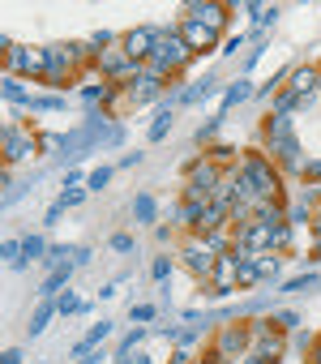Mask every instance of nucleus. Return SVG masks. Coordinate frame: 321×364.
<instances>
[{
    "label": "nucleus",
    "instance_id": "423d86ee",
    "mask_svg": "<svg viewBox=\"0 0 321 364\" xmlns=\"http://www.w3.org/2000/svg\"><path fill=\"white\" fill-rule=\"evenodd\" d=\"M158 39H163V31L158 26H133L129 35H120V43H124V52L137 60V65H146L154 52H158Z\"/></svg>",
    "mask_w": 321,
    "mask_h": 364
},
{
    "label": "nucleus",
    "instance_id": "473e14b6",
    "mask_svg": "<svg viewBox=\"0 0 321 364\" xmlns=\"http://www.w3.org/2000/svg\"><path fill=\"white\" fill-rule=\"evenodd\" d=\"M133 245H137V240H133L129 232H116V236H111V249H116V253H133Z\"/></svg>",
    "mask_w": 321,
    "mask_h": 364
},
{
    "label": "nucleus",
    "instance_id": "de8ad7c7",
    "mask_svg": "<svg viewBox=\"0 0 321 364\" xmlns=\"http://www.w3.org/2000/svg\"><path fill=\"white\" fill-rule=\"evenodd\" d=\"M197 364H206V360H197Z\"/></svg>",
    "mask_w": 321,
    "mask_h": 364
},
{
    "label": "nucleus",
    "instance_id": "412c9836",
    "mask_svg": "<svg viewBox=\"0 0 321 364\" xmlns=\"http://www.w3.org/2000/svg\"><path fill=\"white\" fill-rule=\"evenodd\" d=\"M295 107H304V99H295L291 90H283V95H274V103H270V116H291Z\"/></svg>",
    "mask_w": 321,
    "mask_h": 364
},
{
    "label": "nucleus",
    "instance_id": "5701e85b",
    "mask_svg": "<svg viewBox=\"0 0 321 364\" xmlns=\"http://www.w3.org/2000/svg\"><path fill=\"white\" fill-rule=\"evenodd\" d=\"M56 309H60V313L69 317V313H86L90 304H86V300H82L77 291H60V300H56Z\"/></svg>",
    "mask_w": 321,
    "mask_h": 364
},
{
    "label": "nucleus",
    "instance_id": "a211bd4d",
    "mask_svg": "<svg viewBox=\"0 0 321 364\" xmlns=\"http://www.w3.org/2000/svg\"><path fill=\"white\" fill-rule=\"evenodd\" d=\"M39 257H48V240H43V236H26V240H22V266H18V270L35 266Z\"/></svg>",
    "mask_w": 321,
    "mask_h": 364
},
{
    "label": "nucleus",
    "instance_id": "f03ea898",
    "mask_svg": "<svg viewBox=\"0 0 321 364\" xmlns=\"http://www.w3.org/2000/svg\"><path fill=\"white\" fill-rule=\"evenodd\" d=\"M189 60H193V48L180 39V31H176V26H168V31H163V39H158V52L146 60V69H150L154 77H163V82H168V77H172V73H180Z\"/></svg>",
    "mask_w": 321,
    "mask_h": 364
},
{
    "label": "nucleus",
    "instance_id": "1a4fd4ad",
    "mask_svg": "<svg viewBox=\"0 0 321 364\" xmlns=\"http://www.w3.org/2000/svg\"><path fill=\"white\" fill-rule=\"evenodd\" d=\"M249 347H253V330H249L244 321L223 326V330H219V338H214V351H219L223 360H236V355H244Z\"/></svg>",
    "mask_w": 321,
    "mask_h": 364
},
{
    "label": "nucleus",
    "instance_id": "39448f33",
    "mask_svg": "<svg viewBox=\"0 0 321 364\" xmlns=\"http://www.w3.org/2000/svg\"><path fill=\"white\" fill-rule=\"evenodd\" d=\"M39 146L43 141H35V133L31 129H22V124H5V167H18V163H31L35 154H39Z\"/></svg>",
    "mask_w": 321,
    "mask_h": 364
},
{
    "label": "nucleus",
    "instance_id": "72a5a7b5",
    "mask_svg": "<svg viewBox=\"0 0 321 364\" xmlns=\"http://www.w3.org/2000/svg\"><path fill=\"white\" fill-rule=\"evenodd\" d=\"M249 35H253V31H249ZM249 35H232V39H223V48H219V52H223V56H232V52H240Z\"/></svg>",
    "mask_w": 321,
    "mask_h": 364
},
{
    "label": "nucleus",
    "instance_id": "f257e3e1",
    "mask_svg": "<svg viewBox=\"0 0 321 364\" xmlns=\"http://www.w3.org/2000/svg\"><path fill=\"white\" fill-rule=\"evenodd\" d=\"M249 185L257 189V198L261 202H283V185H278V171H274V159L270 154H261V150H249L244 159H240V167H236Z\"/></svg>",
    "mask_w": 321,
    "mask_h": 364
},
{
    "label": "nucleus",
    "instance_id": "f8f14e48",
    "mask_svg": "<svg viewBox=\"0 0 321 364\" xmlns=\"http://www.w3.org/2000/svg\"><path fill=\"white\" fill-rule=\"evenodd\" d=\"M124 95H129L133 103H154V99H163V77H154L150 69H141V77H133V82L124 86Z\"/></svg>",
    "mask_w": 321,
    "mask_h": 364
},
{
    "label": "nucleus",
    "instance_id": "4c0bfd02",
    "mask_svg": "<svg viewBox=\"0 0 321 364\" xmlns=\"http://www.w3.org/2000/svg\"><path fill=\"white\" fill-rule=\"evenodd\" d=\"M86 262H90V249H73V262H69V266L77 270V266H86Z\"/></svg>",
    "mask_w": 321,
    "mask_h": 364
},
{
    "label": "nucleus",
    "instance_id": "cd10ccee",
    "mask_svg": "<svg viewBox=\"0 0 321 364\" xmlns=\"http://www.w3.org/2000/svg\"><path fill=\"white\" fill-rule=\"evenodd\" d=\"M253 283H261L257 262H240V279H236V287H253Z\"/></svg>",
    "mask_w": 321,
    "mask_h": 364
},
{
    "label": "nucleus",
    "instance_id": "c756f323",
    "mask_svg": "<svg viewBox=\"0 0 321 364\" xmlns=\"http://www.w3.org/2000/svg\"><path fill=\"white\" fill-rule=\"evenodd\" d=\"M65 107V99L60 95H43V99H35V107L31 112H60Z\"/></svg>",
    "mask_w": 321,
    "mask_h": 364
},
{
    "label": "nucleus",
    "instance_id": "4be33fe9",
    "mask_svg": "<svg viewBox=\"0 0 321 364\" xmlns=\"http://www.w3.org/2000/svg\"><path fill=\"white\" fill-rule=\"evenodd\" d=\"M168 133H172V107H163V112L150 120V141H163Z\"/></svg>",
    "mask_w": 321,
    "mask_h": 364
},
{
    "label": "nucleus",
    "instance_id": "c03bdc74",
    "mask_svg": "<svg viewBox=\"0 0 321 364\" xmlns=\"http://www.w3.org/2000/svg\"><path fill=\"white\" fill-rule=\"evenodd\" d=\"M240 364H270V360H266V355H257V351H253V355H244V360H240Z\"/></svg>",
    "mask_w": 321,
    "mask_h": 364
},
{
    "label": "nucleus",
    "instance_id": "0eeeda50",
    "mask_svg": "<svg viewBox=\"0 0 321 364\" xmlns=\"http://www.w3.org/2000/svg\"><path fill=\"white\" fill-rule=\"evenodd\" d=\"M249 330H253V351L266 355L270 364H278L283 360V347H287V338L278 334V326L274 321H249Z\"/></svg>",
    "mask_w": 321,
    "mask_h": 364
},
{
    "label": "nucleus",
    "instance_id": "b1692460",
    "mask_svg": "<svg viewBox=\"0 0 321 364\" xmlns=\"http://www.w3.org/2000/svg\"><path fill=\"white\" fill-rule=\"evenodd\" d=\"M278 266H283V257H278V253H261V257H257V274H261V279H274V274H278Z\"/></svg>",
    "mask_w": 321,
    "mask_h": 364
},
{
    "label": "nucleus",
    "instance_id": "bb28decb",
    "mask_svg": "<svg viewBox=\"0 0 321 364\" xmlns=\"http://www.w3.org/2000/svg\"><path fill=\"white\" fill-rule=\"evenodd\" d=\"M107 180H111V167H94V171L86 176V189L99 193V189H107Z\"/></svg>",
    "mask_w": 321,
    "mask_h": 364
},
{
    "label": "nucleus",
    "instance_id": "a878e982",
    "mask_svg": "<svg viewBox=\"0 0 321 364\" xmlns=\"http://www.w3.org/2000/svg\"><path fill=\"white\" fill-rule=\"evenodd\" d=\"M141 338H146V330H141V326H137V330H129V334H124V343L116 347V360H129V351H133Z\"/></svg>",
    "mask_w": 321,
    "mask_h": 364
},
{
    "label": "nucleus",
    "instance_id": "aec40b11",
    "mask_svg": "<svg viewBox=\"0 0 321 364\" xmlns=\"http://www.w3.org/2000/svg\"><path fill=\"white\" fill-rule=\"evenodd\" d=\"M133 219H137V223H154V219H158V202H154L150 193H137V198H133Z\"/></svg>",
    "mask_w": 321,
    "mask_h": 364
},
{
    "label": "nucleus",
    "instance_id": "49530a36",
    "mask_svg": "<svg viewBox=\"0 0 321 364\" xmlns=\"http://www.w3.org/2000/svg\"><path fill=\"white\" fill-rule=\"evenodd\" d=\"M312 257H317V262H321V240H317V249H312Z\"/></svg>",
    "mask_w": 321,
    "mask_h": 364
},
{
    "label": "nucleus",
    "instance_id": "9b49d317",
    "mask_svg": "<svg viewBox=\"0 0 321 364\" xmlns=\"http://www.w3.org/2000/svg\"><path fill=\"white\" fill-rule=\"evenodd\" d=\"M317 82H321V65H300V69L287 73V90H291L295 99H304V103L317 95Z\"/></svg>",
    "mask_w": 321,
    "mask_h": 364
},
{
    "label": "nucleus",
    "instance_id": "9d476101",
    "mask_svg": "<svg viewBox=\"0 0 321 364\" xmlns=\"http://www.w3.org/2000/svg\"><path fill=\"white\" fill-rule=\"evenodd\" d=\"M176 31H180V39L193 48V56L223 48V43H219V35H214V31H206V26H202V22H193V18H180V22H176Z\"/></svg>",
    "mask_w": 321,
    "mask_h": 364
},
{
    "label": "nucleus",
    "instance_id": "37998d69",
    "mask_svg": "<svg viewBox=\"0 0 321 364\" xmlns=\"http://www.w3.org/2000/svg\"><path fill=\"white\" fill-rule=\"evenodd\" d=\"M308 364H321V343H312V351H308Z\"/></svg>",
    "mask_w": 321,
    "mask_h": 364
},
{
    "label": "nucleus",
    "instance_id": "79ce46f5",
    "mask_svg": "<svg viewBox=\"0 0 321 364\" xmlns=\"http://www.w3.org/2000/svg\"><path fill=\"white\" fill-rule=\"evenodd\" d=\"M77 364H103V351H94V355H82Z\"/></svg>",
    "mask_w": 321,
    "mask_h": 364
},
{
    "label": "nucleus",
    "instance_id": "f704fd0d",
    "mask_svg": "<svg viewBox=\"0 0 321 364\" xmlns=\"http://www.w3.org/2000/svg\"><path fill=\"white\" fill-rule=\"evenodd\" d=\"M312 283H317L312 274H300V279H291V283H287V291H304V287H312Z\"/></svg>",
    "mask_w": 321,
    "mask_h": 364
},
{
    "label": "nucleus",
    "instance_id": "c85d7f7f",
    "mask_svg": "<svg viewBox=\"0 0 321 364\" xmlns=\"http://www.w3.org/2000/svg\"><path fill=\"white\" fill-rule=\"evenodd\" d=\"M270 321H274L278 330H300V313H291V309H283V313H274Z\"/></svg>",
    "mask_w": 321,
    "mask_h": 364
},
{
    "label": "nucleus",
    "instance_id": "c9c22d12",
    "mask_svg": "<svg viewBox=\"0 0 321 364\" xmlns=\"http://www.w3.org/2000/svg\"><path fill=\"white\" fill-rule=\"evenodd\" d=\"M154 313H158V309H154V304H137V309H133V321H150V317H154Z\"/></svg>",
    "mask_w": 321,
    "mask_h": 364
},
{
    "label": "nucleus",
    "instance_id": "4468645a",
    "mask_svg": "<svg viewBox=\"0 0 321 364\" xmlns=\"http://www.w3.org/2000/svg\"><path fill=\"white\" fill-rule=\"evenodd\" d=\"M107 334H111V321H94V326L86 330V338L73 347V355H77V360H82V355H94V351H99V343H103Z\"/></svg>",
    "mask_w": 321,
    "mask_h": 364
},
{
    "label": "nucleus",
    "instance_id": "ea45409f",
    "mask_svg": "<svg viewBox=\"0 0 321 364\" xmlns=\"http://www.w3.org/2000/svg\"><path fill=\"white\" fill-rule=\"evenodd\" d=\"M60 215H65V206H60V202H52V210H48V228H52V223H56Z\"/></svg>",
    "mask_w": 321,
    "mask_h": 364
},
{
    "label": "nucleus",
    "instance_id": "2eb2a0df",
    "mask_svg": "<svg viewBox=\"0 0 321 364\" xmlns=\"http://www.w3.org/2000/svg\"><path fill=\"white\" fill-rule=\"evenodd\" d=\"M202 159H206V163H214L219 171H232V163H236L240 154H236V146H227V141H210Z\"/></svg>",
    "mask_w": 321,
    "mask_h": 364
},
{
    "label": "nucleus",
    "instance_id": "58836bf2",
    "mask_svg": "<svg viewBox=\"0 0 321 364\" xmlns=\"http://www.w3.org/2000/svg\"><path fill=\"white\" fill-rule=\"evenodd\" d=\"M304 180H321V159L317 163H304Z\"/></svg>",
    "mask_w": 321,
    "mask_h": 364
},
{
    "label": "nucleus",
    "instance_id": "20e7f679",
    "mask_svg": "<svg viewBox=\"0 0 321 364\" xmlns=\"http://www.w3.org/2000/svg\"><path fill=\"white\" fill-rule=\"evenodd\" d=\"M180 262H185V270L193 274V279H214V266H219V253L202 240V236H189L185 245H180Z\"/></svg>",
    "mask_w": 321,
    "mask_h": 364
},
{
    "label": "nucleus",
    "instance_id": "f3484780",
    "mask_svg": "<svg viewBox=\"0 0 321 364\" xmlns=\"http://www.w3.org/2000/svg\"><path fill=\"white\" fill-rule=\"evenodd\" d=\"M56 313H60V309H56V300H43V304H39V309L31 313V326H26V338H39V334L48 330V321H52Z\"/></svg>",
    "mask_w": 321,
    "mask_h": 364
},
{
    "label": "nucleus",
    "instance_id": "393cba45",
    "mask_svg": "<svg viewBox=\"0 0 321 364\" xmlns=\"http://www.w3.org/2000/svg\"><path fill=\"white\" fill-rule=\"evenodd\" d=\"M150 279H154V283H168V279H172V257H154V262H150Z\"/></svg>",
    "mask_w": 321,
    "mask_h": 364
},
{
    "label": "nucleus",
    "instance_id": "6e6552de",
    "mask_svg": "<svg viewBox=\"0 0 321 364\" xmlns=\"http://www.w3.org/2000/svg\"><path fill=\"white\" fill-rule=\"evenodd\" d=\"M180 18H193V22H202L206 31L223 35V26L232 22V9H227V5H214V0H193V5H185Z\"/></svg>",
    "mask_w": 321,
    "mask_h": 364
},
{
    "label": "nucleus",
    "instance_id": "7ed1b4c3",
    "mask_svg": "<svg viewBox=\"0 0 321 364\" xmlns=\"http://www.w3.org/2000/svg\"><path fill=\"white\" fill-rule=\"evenodd\" d=\"M5 77H48V48L5 39Z\"/></svg>",
    "mask_w": 321,
    "mask_h": 364
},
{
    "label": "nucleus",
    "instance_id": "7c9ffc66",
    "mask_svg": "<svg viewBox=\"0 0 321 364\" xmlns=\"http://www.w3.org/2000/svg\"><path fill=\"white\" fill-rule=\"evenodd\" d=\"M86 193H90V189H65V193H60L56 202H60V206L69 210V206H82V202H86Z\"/></svg>",
    "mask_w": 321,
    "mask_h": 364
},
{
    "label": "nucleus",
    "instance_id": "dca6fc26",
    "mask_svg": "<svg viewBox=\"0 0 321 364\" xmlns=\"http://www.w3.org/2000/svg\"><path fill=\"white\" fill-rule=\"evenodd\" d=\"M244 99H253V82H249V77H240V82H232V86L223 90V107H219V112L227 116V112H232V107H240Z\"/></svg>",
    "mask_w": 321,
    "mask_h": 364
},
{
    "label": "nucleus",
    "instance_id": "a19ab883",
    "mask_svg": "<svg viewBox=\"0 0 321 364\" xmlns=\"http://www.w3.org/2000/svg\"><path fill=\"white\" fill-rule=\"evenodd\" d=\"M5 364H22V347H9L5 351Z\"/></svg>",
    "mask_w": 321,
    "mask_h": 364
},
{
    "label": "nucleus",
    "instance_id": "2f4dec72",
    "mask_svg": "<svg viewBox=\"0 0 321 364\" xmlns=\"http://www.w3.org/2000/svg\"><path fill=\"white\" fill-rule=\"evenodd\" d=\"M312 219V206L300 202V206H287V223H308Z\"/></svg>",
    "mask_w": 321,
    "mask_h": 364
},
{
    "label": "nucleus",
    "instance_id": "a18cd8bd",
    "mask_svg": "<svg viewBox=\"0 0 321 364\" xmlns=\"http://www.w3.org/2000/svg\"><path fill=\"white\" fill-rule=\"evenodd\" d=\"M120 364H150V355H141V351H137V355H129V360H120Z\"/></svg>",
    "mask_w": 321,
    "mask_h": 364
},
{
    "label": "nucleus",
    "instance_id": "6ab92c4d",
    "mask_svg": "<svg viewBox=\"0 0 321 364\" xmlns=\"http://www.w3.org/2000/svg\"><path fill=\"white\" fill-rule=\"evenodd\" d=\"M5 99H9L13 107H35V99H31V90L22 86V77H5Z\"/></svg>",
    "mask_w": 321,
    "mask_h": 364
},
{
    "label": "nucleus",
    "instance_id": "ddd939ff",
    "mask_svg": "<svg viewBox=\"0 0 321 364\" xmlns=\"http://www.w3.org/2000/svg\"><path fill=\"white\" fill-rule=\"evenodd\" d=\"M214 86H219V77L214 73H206L202 82H193V86H185L180 95H176V103H185V107H202L210 95H214Z\"/></svg>",
    "mask_w": 321,
    "mask_h": 364
},
{
    "label": "nucleus",
    "instance_id": "e433bc0d",
    "mask_svg": "<svg viewBox=\"0 0 321 364\" xmlns=\"http://www.w3.org/2000/svg\"><path fill=\"white\" fill-rule=\"evenodd\" d=\"M137 163H141V150H129V154L120 159V167H124V171H129V167H137Z\"/></svg>",
    "mask_w": 321,
    "mask_h": 364
}]
</instances>
